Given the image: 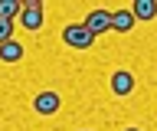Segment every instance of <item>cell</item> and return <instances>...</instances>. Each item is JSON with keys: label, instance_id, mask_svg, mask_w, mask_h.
I'll list each match as a JSON object with an SVG mask.
<instances>
[{"label": "cell", "instance_id": "6da1fadb", "mask_svg": "<svg viewBox=\"0 0 157 131\" xmlns=\"http://www.w3.org/2000/svg\"><path fill=\"white\" fill-rule=\"evenodd\" d=\"M62 43L72 46V49H88L95 43V36L85 30V23H69L66 30H62Z\"/></svg>", "mask_w": 157, "mask_h": 131}, {"label": "cell", "instance_id": "8992f818", "mask_svg": "<svg viewBox=\"0 0 157 131\" xmlns=\"http://www.w3.org/2000/svg\"><path fill=\"white\" fill-rule=\"evenodd\" d=\"M134 13H131V7H124V10H111V30L118 33H131L134 30Z\"/></svg>", "mask_w": 157, "mask_h": 131}, {"label": "cell", "instance_id": "7a4b0ae2", "mask_svg": "<svg viewBox=\"0 0 157 131\" xmlns=\"http://www.w3.org/2000/svg\"><path fill=\"white\" fill-rule=\"evenodd\" d=\"M17 20H20V26H26V30H39V26H43V0H26Z\"/></svg>", "mask_w": 157, "mask_h": 131}, {"label": "cell", "instance_id": "ba28073f", "mask_svg": "<svg viewBox=\"0 0 157 131\" xmlns=\"http://www.w3.org/2000/svg\"><path fill=\"white\" fill-rule=\"evenodd\" d=\"M0 59H3V62H20V59H23V46H20L17 40L3 43V46H0Z\"/></svg>", "mask_w": 157, "mask_h": 131}, {"label": "cell", "instance_id": "277c9868", "mask_svg": "<svg viewBox=\"0 0 157 131\" xmlns=\"http://www.w3.org/2000/svg\"><path fill=\"white\" fill-rule=\"evenodd\" d=\"M59 105H62V102H59L56 92H39L36 98H33V108H36L39 115H56Z\"/></svg>", "mask_w": 157, "mask_h": 131}, {"label": "cell", "instance_id": "8fae6325", "mask_svg": "<svg viewBox=\"0 0 157 131\" xmlns=\"http://www.w3.org/2000/svg\"><path fill=\"white\" fill-rule=\"evenodd\" d=\"M128 131H137V128H128Z\"/></svg>", "mask_w": 157, "mask_h": 131}, {"label": "cell", "instance_id": "5b68a950", "mask_svg": "<svg viewBox=\"0 0 157 131\" xmlns=\"http://www.w3.org/2000/svg\"><path fill=\"white\" fill-rule=\"evenodd\" d=\"M134 75H131V72L128 69H118L115 75H111V92H115V95H131V92H134Z\"/></svg>", "mask_w": 157, "mask_h": 131}, {"label": "cell", "instance_id": "3957f363", "mask_svg": "<svg viewBox=\"0 0 157 131\" xmlns=\"http://www.w3.org/2000/svg\"><path fill=\"white\" fill-rule=\"evenodd\" d=\"M85 30L92 33V36L111 30V10H92V13L85 17Z\"/></svg>", "mask_w": 157, "mask_h": 131}, {"label": "cell", "instance_id": "9c48e42d", "mask_svg": "<svg viewBox=\"0 0 157 131\" xmlns=\"http://www.w3.org/2000/svg\"><path fill=\"white\" fill-rule=\"evenodd\" d=\"M20 10H23L20 0H0V20H17Z\"/></svg>", "mask_w": 157, "mask_h": 131}, {"label": "cell", "instance_id": "52a82bcc", "mask_svg": "<svg viewBox=\"0 0 157 131\" xmlns=\"http://www.w3.org/2000/svg\"><path fill=\"white\" fill-rule=\"evenodd\" d=\"M131 13H134V20H154L157 17V0H134Z\"/></svg>", "mask_w": 157, "mask_h": 131}, {"label": "cell", "instance_id": "30bf717a", "mask_svg": "<svg viewBox=\"0 0 157 131\" xmlns=\"http://www.w3.org/2000/svg\"><path fill=\"white\" fill-rule=\"evenodd\" d=\"M13 26H17L13 20H0V46L13 40Z\"/></svg>", "mask_w": 157, "mask_h": 131}]
</instances>
